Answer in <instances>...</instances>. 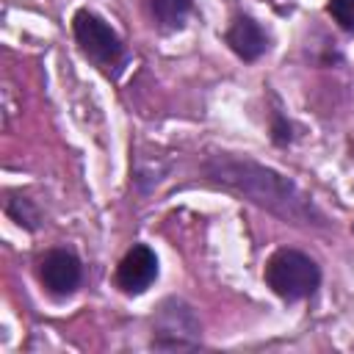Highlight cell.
<instances>
[{"instance_id": "obj_1", "label": "cell", "mask_w": 354, "mask_h": 354, "mask_svg": "<svg viewBox=\"0 0 354 354\" xmlns=\"http://www.w3.org/2000/svg\"><path fill=\"white\" fill-rule=\"evenodd\" d=\"M205 169L216 183H224V185L241 191L252 202H257L285 218H293L299 224H313V218L318 216L310 196H304L288 177H282L271 169H263L252 160L213 155Z\"/></svg>"}, {"instance_id": "obj_2", "label": "cell", "mask_w": 354, "mask_h": 354, "mask_svg": "<svg viewBox=\"0 0 354 354\" xmlns=\"http://www.w3.org/2000/svg\"><path fill=\"white\" fill-rule=\"evenodd\" d=\"M266 282L277 296L296 301L310 296L318 288L321 271L307 254L296 249H279L266 266Z\"/></svg>"}, {"instance_id": "obj_3", "label": "cell", "mask_w": 354, "mask_h": 354, "mask_svg": "<svg viewBox=\"0 0 354 354\" xmlns=\"http://www.w3.org/2000/svg\"><path fill=\"white\" fill-rule=\"evenodd\" d=\"M75 39L83 47V53L91 55L100 64H111L122 53V44H119L116 33L100 17H94L88 11H77L75 14Z\"/></svg>"}, {"instance_id": "obj_4", "label": "cell", "mask_w": 354, "mask_h": 354, "mask_svg": "<svg viewBox=\"0 0 354 354\" xmlns=\"http://www.w3.org/2000/svg\"><path fill=\"white\" fill-rule=\"evenodd\" d=\"M158 277V257L149 246H133L122 263H119V271H116V282L122 290L127 293H141L147 290Z\"/></svg>"}, {"instance_id": "obj_5", "label": "cell", "mask_w": 354, "mask_h": 354, "mask_svg": "<svg viewBox=\"0 0 354 354\" xmlns=\"http://www.w3.org/2000/svg\"><path fill=\"white\" fill-rule=\"evenodd\" d=\"M39 277L44 282V288L55 296H64V293H72L80 282V263L75 260L72 252L66 249H53L41 257L39 263Z\"/></svg>"}, {"instance_id": "obj_6", "label": "cell", "mask_w": 354, "mask_h": 354, "mask_svg": "<svg viewBox=\"0 0 354 354\" xmlns=\"http://www.w3.org/2000/svg\"><path fill=\"white\" fill-rule=\"evenodd\" d=\"M227 44L243 58V61H254L266 53V33L260 30V25L249 17H241L232 22V28L227 30Z\"/></svg>"}, {"instance_id": "obj_7", "label": "cell", "mask_w": 354, "mask_h": 354, "mask_svg": "<svg viewBox=\"0 0 354 354\" xmlns=\"http://www.w3.org/2000/svg\"><path fill=\"white\" fill-rule=\"evenodd\" d=\"M152 11L163 28H180L191 11V0H152Z\"/></svg>"}, {"instance_id": "obj_8", "label": "cell", "mask_w": 354, "mask_h": 354, "mask_svg": "<svg viewBox=\"0 0 354 354\" xmlns=\"http://www.w3.org/2000/svg\"><path fill=\"white\" fill-rule=\"evenodd\" d=\"M329 14L346 30H354V0H329Z\"/></svg>"}]
</instances>
